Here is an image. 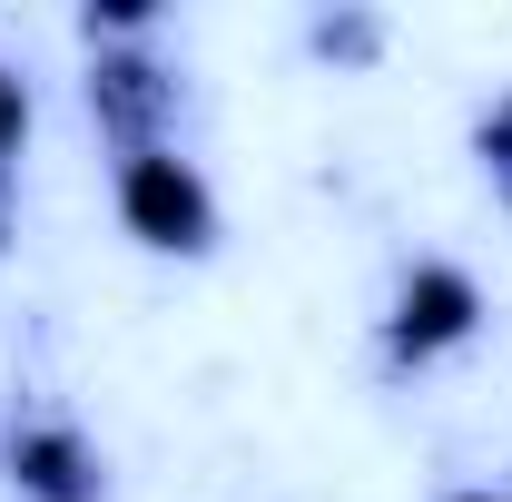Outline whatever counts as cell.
I'll list each match as a JSON object with an SVG mask.
<instances>
[{
    "label": "cell",
    "instance_id": "1",
    "mask_svg": "<svg viewBox=\"0 0 512 502\" xmlns=\"http://www.w3.org/2000/svg\"><path fill=\"white\" fill-rule=\"evenodd\" d=\"M119 207H128V227L148 237V247H207V227H217V207H207V188H197V168L188 158H128V178H119Z\"/></svg>",
    "mask_w": 512,
    "mask_h": 502
},
{
    "label": "cell",
    "instance_id": "2",
    "mask_svg": "<svg viewBox=\"0 0 512 502\" xmlns=\"http://www.w3.org/2000/svg\"><path fill=\"white\" fill-rule=\"evenodd\" d=\"M473 325V276H453V266H424L414 286H404V306H394V355H434Z\"/></svg>",
    "mask_w": 512,
    "mask_h": 502
},
{
    "label": "cell",
    "instance_id": "3",
    "mask_svg": "<svg viewBox=\"0 0 512 502\" xmlns=\"http://www.w3.org/2000/svg\"><path fill=\"white\" fill-rule=\"evenodd\" d=\"M10 463H20L30 493H50V502H79V493H89V453H79L69 434H20V443H10Z\"/></svg>",
    "mask_w": 512,
    "mask_h": 502
},
{
    "label": "cell",
    "instance_id": "4",
    "mask_svg": "<svg viewBox=\"0 0 512 502\" xmlns=\"http://www.w3.org/2000/svg\"><path fill=\"white\" fill-rule=\"evenodd\" d=\"M483 158H493V168H512V99L483 119Z\"/></svg>",
    "mask_w": 512,
    "mask_h": 502
},
{
    "label": "cell",
    "instance_id": "5",
    "mask_svg": "<svg viewBox=\"0 0 512 502\" xmlns=\"http://www.w3.org/2000/svg\"><path fill=\"white\" fill-rule=\"evenodd\" d=\"M10 138H20V89L0 79V148H10Z\"/></svg>",
    "mask_w": 512,
    "mask_h": 502
},
{
    "label": "cell",
    "instance_id": "6",
    "mask_svg": "<svg viewBox=\"0 0 512 502\" xmlns=\"http://www.w3.org/2000/svg\"><path fill=\"white\" fill-rule=\"evenodd\" d=\"M463 502H493V493H463Z\"/></svg>",
    "mask_w": 512,
    "mask_h": 502
}]
</instances>
